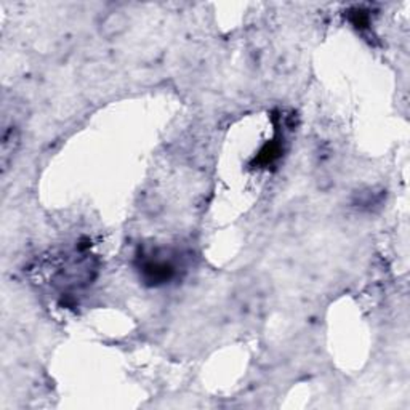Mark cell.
I'll list each match as a JSON object with an SVG mask.
<instances>
[{"label":"cell","mask_w":410,"mask_h":410,"mask_svg":"<svg viewBox=\"0 0 410 410\" xmlns=\"http://www.w3.org/2000/svg\"><path fill=\"white\" fill-rule=\"evenodd\" d=\"M129 24H130V21H129V17H127V14L119 13V12H112L102 18V21L100 24L101 36H105L106 39L120 36V34H124L127 31Z\"/></svg>","instance_id":"6da1fadb"}]
</instances>
